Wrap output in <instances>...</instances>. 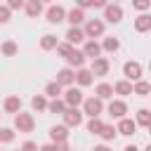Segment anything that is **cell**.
Returning a JSON list of instances; mask_svg holds the SVG:
<instances>
[{"label": "cell", "mask_w": 151, "mask_h": 151, "mask_svg": "<svg viewBox=\"0 0 151 151\" xmlns=\"http://www.w3.org/2000/svg\"><path fill=\"white\" fill-rule=\"evenodd\" d=\"M120 17H123L120 7H106V19L109 21H120Z\"/></svg>", "instance_id": "1"}, {"label": "cell", "mask_w": 151, "mask_h": 151, "mask_svg": "<svg viewBox=\"0 0 151 151\" xmlns=\"http://www.w3.org/2000/svg\"><path fill=\"white\" fill-rule=\"evenodd\" d=\"M85 111H87L90 116H97V113L101 111V104H99V99H90V101L85 104Z\"/></svg>", "instance_id": "2"}, {"label": "cell", "mask_w": 151, "mask_h": 151, "mask_svg": "<svg viewBox=\"0 0 151 151\" xmlns=\"http://www.w3.org/2000/svg\"><path fill=\"white\" fill-rule=\"evenodd\" d=\"M139 73H142L139 64H125V76L127 78H139Z\"/></svg>", "instance_id": "3"}, {"label": "cell", "mask_w": 151, "mask_h": 151, "mask_svg": "<svg viewBox=\"0 0 151 151\" xmlns=\"http://www.w3.org/2000/svg\"><path fill=\"white\" fill-rule=\"evenodd\" d=\"M66 101L73 106V104H80L83 101V94H80V90H68V94H66Z\"/></svg>", "instance_id": "4"}, {"label": "cell", "mask_w": 151, "mask_h": 151, "mask_svg": "<svg viewBox=\"0 0 151 151\" xmlns=\"http://www.w3.org/2000/svg\"><path fill=\"white\" fill-rule=\"evenodd\" d=\"M47 17H50V21H52V24H57V21H61L64 9H61V7H52V9L47 12Z\"/></svg>", "instance_id": "5"}, {"label": "cell", "mask_w": 151, "mask_h": 151, "mask_svg": "<svg viewBox=\"0 0 151 151\" xmlns=\"http://www.w3.org/2000/svg\"><path fill=\"white\" fill-rule=\"evenodd\" d=\"M66 123H68V125H78V123H80V113H78L76 109L66 111Z\"/></svg>", "instance_id": "6"}, {"label": "cell", "mask_w": 151, "mask_h": 151, "mask_svg": "<svg viewBox=\"0 0 151 151\" xmlns=\"http://www.w3.org/2000/svg\"><path fill=\"white\" fill-rule=\"evenodd\" d=\"M101 31H104V26H101L99 21H90V24H87V33H90V35H99Z\"/></svg>", "instance_id": "7"}, {"label": "cell", "mask_w": 151, "mask_h": 151, "mask_svg": "<svg viewBox=\"0 0 151 151\" xmlns=\"http://www.w3.org/2000/svg\"><path fill=\"white\" fill-rule=\"evenodd\" d=\"M71 80H73V73H71L68 68H64V71L59 73V78H57V83H59V85H66V83H71Z\"/></svg>", "instance_id": "8"}, {"label": "cell", "mask_w": 151, "mask_h": 151, "mask_svg": "<svg viewBox=\"0 0 151 151\" xmlns=\"http://www.w3.org/2000/svg\"><path fill=\"white\" fill-rule=\"evenodd\" d=\"M68 21L71 24H80L83 21V9H71L68 12Z\"/></svg>", "instance_id": "9"}, {"label": "cell", "mask_w": 151, "mask_h": 151, "mask_svg": "<svg viewBox=\"0 0 151 151\" xmlns=\"http://www.w3.org/2000/svg\"><path fill=\"white\" fill-rule=\"evenodd\" d=\"M66 38H68V42H80V40H83V33H80L78 28H71Z\"/></svg>", "instance_id": "10"}, {"label": "cell", "mask_w": 151, "mask_h": 151, "mask_svg": "<svg viewBox=\"0 0 151 151\" xmlns=\"http://www.w3.org/2000/svg\"><path fill=\"white\" fill-rule=\"evenodd\" d=\"M83 57H85L83 52H68V61H71V64H76V66H80V64H83Z\"/></svg>", "instance_id": "11"}, {"label": "cell", "mask_w": 151, "mask_h": 151, "mask_svg": "<svg viewBox=\"0 0 151 151\" xmlns=\"http://www.w3.org/2000/svg\"><path fill=\"white\" fill-rule=\"evenodd\" d=\"M19 106H21L19 97H9V99H7V104H5V109H7V111H17Z\"/></svg>", "instance_id": "12"}, {"label": "cell", "mask_w": 151, "mask_h": 151, "mask_svg": "<svg viewBox=\"0 0 151 151\" xmlns=\"http://www.w3.org/2000/svg\"><path fill=\"white\" fill-rule=\"evenodd\" d=\"M120 132H123V134H132V132H134V123H132V120H123V123H120Z\"/></svg>", "instance_id": "13"}, {"label": "cell", "mask_w": 151, "mask_h": 151, "mask_svg": "<svg viewBox=\"0 0 151 151\" xmlns=\"http://www.w3.org/2000/svg\"><path fill=\"white\" fill-rule=\"evenodd\" d=\"M85 54H87V57H97V54H99V45H97V42H87Z\"/></svg>", "instance_id": "14"}, {"label": "cell", "mask_w": 151, "mask_h": 151, "mask_svg": "<svg viewBox=\"0 0 151 151\" xmlns=\"http://www.w3.org/2000/svg\"><path fill=\"white\" fill-rule=\"evenodd\" d=\"M17 125L24 127V130H31V118H28V116H19V118H17Z\"/></svg>", "instance_id": "15"}, {"label": "cell", "mask_w": 151, "mask_h": 151, "mask_svg": "<svg viewBox=\"0 0 151 151\" xmlns=\"http://www.w3.org/2000/svg\"><path fill=\"white\" fill-rule=\"evenodd\" d=\"M92 68H94V71H97V73H106V68H109V66H106V61H104V59H97V61H94V66H92Z\"/></svg>", "instance_id": "16"}, {"label": "cell", "mask_w": 151, "mask_h": 151, "mask_svg": "<svg viewBox=\"0 0 151 151\" xmlns=\"http://www.w3.org/2000/svg\"><path fill=\"white\" fill-rule=\"evenodd\" d=\"M90 76H92V73H87V71H80V73H78V83H80V85H87V83H92V78H90Z\"/></svg>", "instance_id": "17"}, {"label": "cell", "mask_w": 151, "mask_h": 151, "mask_svg": "<svg viewBox=\"0 0 151 151\" xmlns=\"http://www.w3.org/2000/svg\"><path fill=\"white\" fill-rule=\"evenodd\" d=\"M111 113H113V116H123V113H125V106H123L120 101H116V104H111Z\"/></svg>", "instance_id": "18"}, {"label": "cell", "mask_w": 151, "mask_h": 151, "mask_svg": "<svg viewBox=\"0 0 151 151\" xmlns=\"http://www.w3.org/2000/svg\"><path fill=\"white\" fill-rule=\"evenodd\" d=\"M66 137V127H52V139H64Z\"/></svg>", "instance_id": "19"}, {"label": "cell", "mask_w": 151, "mask_h": 151, "mask_svg": "<svg viewBox=\"0 0 151 151\" xmlns=\"http://www.w3.org/2000/svg\"><path fill=\"white\" fill-rule=\"evenodd\" d=\"M38 12H40V2H38V0H33V2H28V14H31V17H35Z\"/></svg>", "instance_id": "20"}, {"label": "cell", "mask_w": 151, "mask_h": 151, "mask_svg": "<svg viewBox=\"0 0 151 151\" xmlns=\"http://www.w3.org/2000/svg\"><path fill=\"white\" fill-rule=\"evenodd\" d=\"M97 92H99V97H111L113 87H111V85H99V90H97Z\"/></svg>", "instance_id": "21"}, {"label": "cell", "mask_w": 151, "mask_h": 151, "mask_svg": "<svg viewBox=\"0 0 151 151\" xmlns=\"http://www.w3.org/2000/svg\"><path fill=\"white\" fill-rule=\"evenodd\" d=\"M137 28H139V31H146V28H149V17H139V19H137Z\"/></svg>", "instance_id": "22"}, {"label": "cell", "mask_w": 151, "mask_h": 151, "mask_svg": "<svg viewBox=\"0 0 151 151\" xmlns=\"http://www.w3.org/2000/svg\"><path fill=\"white\" fill-rule=\"evenodd\" d=\"M59 90H61V87H59V83H50V85H47V94H52V97H57V94H59Z\"/></svg>", "instance_id": "23"}, {"label": "cell", "mask_w": 151, "mask_h": 151, "mask_svg": "<svg viewBox=\"0 0 151 151\" xmlns=\"http://www.w3.org/2000/svg\"><path fill=\"white\" fill-rule=\"evenodd\" d=\"M113 132H116L113 127H104V125H101V132H99V134H101L104 139H111V137H113Z\"/></svg>", "instance_id": "24"}, {"label": "cell", "mask_w": 151, "mask_h": 151, "mask_svg": "<svg viewBox=\"0 0 151 151\" xmlns=\"http://www.w3.org/2000/svg\"><path fill=\"white\" fill-rule=\"evenodd\" d=\"M54 42H57V40H54V35H45V40H42V47H45V50H50Z\"/></svg>", "instance_id": "25"}, {"label": "cell", "mask_w": 151, "mask_h": 151, "mask_svg": "<svg viewBox=\"0 0 151 151\" xmlns=\"http://www.w3.org/2000/svg\"><path fill=\"white\" fill-rule=\"evenodd\" d=\"M116 90H118V92H120V94H127V92H130V90H132V87H130V85H127V83H118V85H116Z\"/></svg>", "instance_id": "26"}, {"label": "cell", "mask_w": 151, "mask_h": 151, "mask_svg": "<svg viewBox=\"0 0 151 151\" xmlns=\"http://www.w3.org/2000/svg\"><path fill=\"white\" fill-rule=\"evenodd\" d=\"M104 45H106V50H118V40H113V38H109Z\"/></svg>", "instance_id": "27"}, {"label": "cell", "mask_w": 151, "mask_h": 151, "mask_svg": "<svg viewBox=\"0 0 151 151\" xmlns=\"http://www.w3.org/2000/svg\"><path fill=\"white\" fill-rule=\"evenodd\" d=\"M2 50H5V54H14V52H17V45H14V42H7Z\"/></svg>", "instance_id": "28"}, {"label": "cell", "mask_w": 151, "mask_h": 151, "mask_svg": "<svg viewBox=\"0 0 151 151\" xmlns=\"http://www.w3.org/2000/svg\"><path fill=\"white\" fill-rule=\"evenodd\" d=\"M33 109H45V99L42 97H35L33 99Z\"/></svg>", "instance_id": "29"}, {"label": "cell", "mask_w": 151, "mask_h": 151, "mask_svg": "<svg viewBox=\"0 0 151 151\" xmlns=\"http://www.w3.org/2000/svg\"><path fill=\"white\" fill-rule=\"evenodd\" d=\"M0 139L2 142H9L12 139V130H0Z\"/></svg>", "instance_id": "30"}, {"label": "cell", "mask_w": 151, "mask_h": 151, "mask_svg": "<svg viewBox=\"0 0 151 151\" xmlns=\"http://www.w3.org/2000/svg\"><path fill=\"white\" fill-rule=\"evenodd\" d=\"M139 123H142V125L149 123V111H139Z\"/></svg>", "instance_id": "31"}, {"label": "cell", "mask_w": 151, "mask_h": 151, "mask_svg": "<svg viewBox=\"0 0 151 151\" xmlns=\"http://www.w3.org/2000/svg\"><path fill=\"white\" fill-rule=\"evenodd\" d=\"M99 130H101V123L99 120H92L90 123V132H99Z\"/></svg>", "instance_id": "32"}, {"label": "cell", "mask_w": 151, "mask_h": 151, "mask_svg": "<svg viewBox=\"0 0 151 151\" xmlns=\"http://www.w3.org/2000/svg\"><path fill=\"white\" fill-rule=\"evenodd\" d=\"M137 92H139V94H146V92H149V85H146V83H139V85H137Z\"/></svg>", "instance_id": "33"}, {"label": "cell", "mask_w": 151, "mask_h": 151, "mask_svg": "<svg viewBox=\"0 0 151 151\" xmlns=\"http://www.w3.org/2000/svg\"><path fill=\"white\" fill-rule=\"evenodd\" d=\"M50 109H52V111H57V113H59V111H61V109H64V104H61V101H52V104H50Z\"/></svg>", "instance_id": "34"}, {"label": "cell", "mask_w": 151, "mask_h": 151, "mask_svg": "<svg viewBox=\"0 0 151 151\" xmlns=\"http://www.w3.org/2000/svg\"><path fill=\"white\" fill-rule=\"evenodd\" d=\"M134 5H137L139 9H146V7H149V0H134Z\"/></svg>", "instance_id": "35"}, {"label": "cell", "mask_w": 151, "mask_h": 151, "mask_svg": "<svg viewBox=\"0 0 151 151\" xmlns=\"http://www.w3.org/2000/svg\"><path fill=\"white\" fill-rule=\"evenodd\" d=\"M7 17H9V12L2 7V9H0V21H7Z\"/></svg>", "instance_id": "36"}, {"label": "cell", "mask_w": 151, "mask_h": 151, "mask_svg": "<svg viewBox=\"0 0 151 151\" xmlns=\"http://www.w3.org/2000/svg\"><path fill=\"white\" fill-rule=\"evenodd\" d=\"M24 0H9V7H21Z\"/></svg>", "instance_id": "37"}, {"label": "cell", "mask_w": 151, "mask_h": 151, "mask_svg": "<svg viewBox=\"0 0 151 151\" xmlns=\"http://www.w3.org/2000/svg\"><path fill=\"white\" fill-rule=\"evenodd\" d=\"M24 151H35V144H26V146H24Z\"/></svg>", "instance_id": "38"}, {"label": "cell", "mask_w": 151, "mask_h": 151, "mask_svg": "<svg viewBox=\"0 0 151 151\" xmlns=\"http://www.w3.org/2000/svg\"><path fill=\"white\" fill-rule=\"evenodd\" d=\"M90 5H97V7H101V5H104V0H90Z\"/></svg>", "instance_id": "39"}, {"label": "cell", "mask_w": 151, "mask_h": 151, "mask_svg": "<svg viewBox=\"0 0 151 151\" xmlns=\"http://www.w3.org/2000/svg\"><path fill=\"white\" fill-rule=\"evenodd\" d=\"M78 5H83V7H85V5H90V0H78Z\"/></svg>", "instance_id": "40"}, {"label": "cell", "mask_w": 151, "mask_h": 151, "mask_svg": "<svg viewBox=\"0 0 151 151\" xmlns=\"http://www.w3.org/2000/svg\"><path fill=\"white\" fill-rule=\"evenodd\" d=\"M42 151H57V149H54V146H45Z\"/></svg>", "instance_id": "41"}, {"label": "cell", "mask_w": 151, "mask_h": 151, "mask_svg": "<svg viewBox=\"0 0 151 151\" xmlns=\"http://www.w3.org/2000/svg\"><path fill=\"white\" fill-rule=\"evenodd\" d=\"M125 151H137V149L134 146H125Z\"/></svg>", "instance_id": "42"}, {"label": "cell", "mask_w": 151, "mask_h": 151, "mask_svg": "<svg viewBox=\"0 0 151 151\" xmlns=\"http://www.w3.org/2000/svg\"><path fill=\"white\" fill-rule=\"evenodd\" d=\"M94 151H109V149H106V146H99V149H94Z\"/></svg>", "instance_id": "43"}]
</instances>
